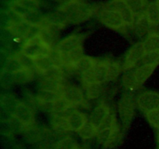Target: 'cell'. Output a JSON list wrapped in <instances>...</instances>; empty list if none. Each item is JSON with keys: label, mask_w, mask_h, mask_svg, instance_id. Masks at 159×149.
<instances>
[{"label": "cell", "mask_w": 159, "mask_h": 149, "mask_svg": "<svg viewBox=\"0 0 159 149\" xmlns=\"http://www.w3.org/2000/svg\"><path fill=\"white\" fill-rule=\"evenodd\" d=\"M144 14L152 27L159 26V9L156 2H151L148 5Z\"/></svg>", "instance_id": "obj_26"}, {"label": "cell", "mask_w": 159, "mask_h": 149, "mask_svg": "<svg viewBox=\"0 0 159 149\" xmlns=\"http://www.w3.org/2000/svg\"><path fill=\"white\" fill-rule=\"evenodd\" d=\"M78 133L82 139L88 140L97 136L98 129L89 119Z\"/></svg>", "instance_id": "obj_28"}, {"label": "cell", "mask_w": 159, "mask_h": 149, "mask_svg": "<svg viewBox=\"0 0 159 149\" xmlns=\"http://www.w3.org/2000/svg\"><path fill=\"white\" fill-rule=\"evenodd\" d=\"M157 66L158 65H144L138 67L134 70H133L134 74L137 81L139 82L141 86L150 78V76L153 74L154 71L157 68Z\"/></svg>", "instance_id": "obj_17"}, {"label": "cell", "mask_w": 159, "mask_h": 149, "mask_svg": "<svg viewBox=\"0 0 159 149\" xmlns=\"http://www.w3.org/2000/svg\"><path fill=\"white\" fill-rule=\"evenodd\" d=\"M58 9L66 13L69 23L73 24L83 23L89 20L95 12H97L94 6L87 3L84 0H77L69 5L59 7Z\"/></svg>", "instance_id": "obj_1"}, {"label": "cell", "mask_w": 159, "mask_h": 149, "mask_svg": "<svg viewBox=\"0 0 159 149\" xmlns=\"http://www.w3.org/2000/svg\"><path fill=\"white\" fill-rule=\"evenodd\" d=\"M61 95L74 107L82 105L85 101V97L82 89L75 85L66 86Z\"/></svg>", "instance_id": "obj_12"}, {"label": "cell", "mask_w": 159, "mask_h": 149, "mask_svg": "<svg viewBox=\"0 0 159 149\" xmlns=\"http://www.w3.org/2000/svg\"><path fill=\"white\" fill-rule=\"evenodd\" d=\"M54 66L57 65L51 54L34 60V70L40 74H43Z\"/></svg>", "instance_id": "obj_19"}, {"label": "cell", "mask_w": 159, "mask_h": 149, "mask_svg": "<svg viewBox=\"0 0 159 149\" xmlns=\"http://www.w3.org/2000/svg\"><path fill=\"white\" fill-rule=\"evenodd\" d=\"M87 97L89 99H95L99 97L102 93V84L95 83L89 85H84Z\"/></svg>", "instance_id": "obj_31"}, {"label": "cell", "mask_w": 159, "mask_h": 149, "mask_svg": "<svg viewBox=\"0 0 159 149\" xmlns=\"http://www.w3.org/2000/svg\"><path fill=\"white\" fill-rule=\"evenodd\" d=\"M23 68H23V65H21L20 61H19L15 56H12V57H10V58L6 61V71L9 73V74H13V73L16 72V71H20V70H22Z\"/></svg>", "instance_id": "obj_32"}, {"label": "cell", "mask_w": 159, "mask_h": 149, "mask_svg": "<svg viewBox=\"0 0 159 149\" xmlns=\"http://www.w3.org/2000/svg\"><path fill=\"white\" fill-rule=\"evenodd\" d=\"M53 50L54 49L50 47L38 34L35 37L25 41L21 51L34 60H37L40 57L51 55Z\"/></svg>", "instance_id": "obj_2"}, {"label": "cell", "mask_w": 159, "mask_h": 149, "mask_svg": "<svg viewBox=\"0 0 159 149\" xmlns=\"http://www.w3.org/2000/svg\"><path fill=\"white\" fill-rule=\"evenodd\" d=\"M111 113L109 106L106 103H101L96 107L92 112L89 120L96 126V128H99L102 124L106 118Z\"/></svg>", "instance_id": "obj_14"}, {"label": "cell", "mask_w": 159, "mask_h": 149, "mask_svg": "<svg viewBox=\"0 0 159 149\" xmlns=\"http://www.w3.org/2000/svg\"><path fill=\"white\" fill-rule=\"evenodd\" d=\"M72 107L74 106L68 100H66L65 98L61 96L60 98H58L51 105V110L52 112H54V114L61 115L65 113V112H66L67 110H69V109L72 108Z\"/></svg>", "instance_id": "obj_29"}, {"label": "cell", "mask_w": 159, "mask_h": 149, "mask_svg": "<svg viewBox=\"0 0 159 149\" xmlns=\"http://www.w3.org/2000/svg\"><path fill=\"white\" fill-rule=\"evenodd\" d=\"M158 149H159V140H158Z\"/></svg>", "instance_id": "obj_40"}, {"label": "cell", "mask_w": 159, "mask_h": 149, "mask_svg": "<svg viewBox=\"0 0 159 149\" xmlns=\"http://www.w3.org/2000/svg\"><path fill=\"white\" fill-rule=\"evenodd\" d=\"M77 149H91V148H90L89 147H88V146H85V145L80 146V145H79V146H78Z\"/></svg>", "instance_id": "obj_37"}, {"label": "cell", "mask_w": 159, "mask_h": 149, "mask_svg": "<svg viewBox=\"0 0 159 149\" xmlns=\"http://www.w3.org/2000/svg\"><path fill=\"white\" fill-rule=\"evenodd\" d=\"M144 65H159V51H150L146 52L143 58L137 66L139 67Z\"/></svg>", "instance_id": "obj_30"}, {"label": "cell", "mask_w": 159, "mask_h": 149, "mask_svg": "<svg viewBox=\"0 0 159 149\" xmlns=\"http://www.w3.org/2000/svg\"><path fill=\"white\" fill-rule=\"evenodd\" d=\"M40 9L37 0H14L10 5V10L19 18L23 19Z\"/></svg>", "instance_id": "obj_7"}, {"label": "cell", "mask_w": 159, "mask_h": 149, "mask_svg": "<svg viewBox=\"0 0 159 149\" xmlns=\"http://www.w3.org/2000/svg\"><path fill=\"white\" fill-rule=\"evenodd\" d=\"M157 139L159 140V130H158V138H157Z\"/></svg>", "instance_id": "obj_39"}, {"label": "cell", "mask_w": 159, "mask_h": 149, "mask_svg": "<svg viewBox=\"0 0 159 149\" xmlns=\"http://www.w3.org/2000/svg\"><path fill=\"white\" fill-rule=\"evenodd\" d=\"M97 60L90 56L83 55L80 58V60L77 62V64L75 66L74 70L78 71L81 73V74L86 71H90L93 68L95 64L96 63Z\"/></svg>", "instance_id": "obj_25"}, {"label": "cell", "mask_w": 159, "mask_h": 149, "mask_svg": "<svg viewBox=\"0 0 159 149\" xmlns=\"http://www.w3.org/2000/svg\"><path fill=\"white\" fill-rule=\"evenodd\" d=\"M103 6L118 11L122 16L123 20L127 26H134L136 21V16L127 6L125 0H111L106 3Z\"/></svg>", "instance_id": "obj_11"}, {"label": "cell", "mask_w": 159, "mask_h": 149, "mask_svg": "<svg viewBox=\"0 0 159 149\" xmlns=\"http://www.w3.org/2000/svg\"><path fill=\"white\" fill-rule=\"evenodd\" d=\"M137 99L132 92L125 93L119 102V113L124 127L128 128L135 113Z\"/></svg>", "instance_id": "obj_4"}, {"label": "cell", "mask_w": 159, "mask_h": 149, "mask_svg": "<svg viewBox=\"0 0 159 149\" xmlns=\"http://www.w3.org/2000/svg\"><path fill=\"white\" fill-rule=\"evenodd\" d=\"M85 38H86V35L72 34L57 43V46L54 47V50L61 54H67L78 48L82 47Z\"/></svg>", "instance_id": "obj_9"}, {"label": "cell", "mask_w": 159, "mask_h": 149, "mask_svg": "<svg viewBox=\"0 0 159 149\" xmlns=\"http://www.w3.org/2000/svg\"><path fill=\"white\" fill-rule=\"evenodd\" d=\"M145 54L146 51L143 41L133 45L130 48L125 57L124 66H123L124 71H129V70H131L132 68L136 67Z\"/></svg>", "instance_id": "obj_10"}, {"label": "cell", "mask_w": 159, "mask_h": 149, "mask_svg": "<svg viewBox=\"0 0 159 149\" xmlns=\"http://www.w3.org/2000/svg\"><path fill=\"white\" fill-rule=\"evenodd\" d=\"M145 116L151 125L159 130V109L145 113Z\"/></svg>", "instance_id": "obj_35"}, {"label": "cell", "mask_w": 159, "mask_h": 149, "mask_svg": "<svg viewBox=\"0 0 159 149\" xmlns=\"http://www.w3.org/2000/svg\"><path fill=\"white\" fill-rule=\"evenodd\" d=\"M16 57L20 61L21 65L24 68H27V69L34 70V60L27 56L26 54H23L22 51L17 53L15 55ZM35 71V70H34Z\"/></svg>", "instance_id": "obj_34"}, {"label": "cell", "mask_w": 159, "mask_h": 149, "mask_svg": "<svg viewBox=\"0 0 159 149\" xmlns=\"http://www.w3.org/2000/svg\"><path fill=\"white\" fill-rule=\"evenodd\" d=\"M123 85L129 92H134L141 88V85L137 81L132 70L127 71V73L123 77Z\"/></svg>", "instance_id": "obj_27"}, {"label": "cell", "mask_w": 159, "mask_h": 149, "mask_svg": "<svg viewBox=\"0 0 159 149\" xmlns=\"http://www.w3.org/2000/svg\"><path fill=\"white\" fill-rule=\"evenodd\" d=\"M8 29L14 37L25 41L35 37L40 33V27L34 26L20 18L11 20L9 23Z\"/></svg>", "instance_id": "obj_3"}, {"label": "cell", "mask_w": 159, "mask_h": 149, "mask_svg": "<svg viewBox=\"0 0 159 149\" xmlns=\"http://www.w3.org/2000/svg\"><path fill=\"white\" fill-rule=\"evenodd\" d=\"M125 1L136 18L141 16L145 13L147 6L149 4L148 0H125Z\"/></svg>", "instance_id": "obj_22"}, {"label": "cell", "mask_w": 159, "mask_h": 149, "mask_svg": "<svg viewBox=\"0 0 159 149\" xmlns=\"http://www.w3.org/2000/svg\"><path fill=\"white\" fill-rule=\"evenodd\" d=\"M58 29L51 26L49 24H45L42 26L40 29L39 34L42 37L43 40L49 45L51 47H54V46H57V40L58 39Z\"/></svg>", "instance_id": "obj_15"}, {"label": "cell", "mask_w": 159, "mask_h": 149, "mask_svg": "<svg viewBox=\"0 0 159 149\" xmlns=\"http://www.w3.org/2000/svg\"><path fill=\"white\" fill-rule=\"evenodd\" d=\"M146 52L159 51V32L152 31L143 41Z\"/></svg>", "instance_id": "obj_24"}, {"label": "cell", "mask_w": 159, "mask_h": 149, "mask_svg": "<svg viewBox=\"0 0 159 149\" xmlns=\"http://www.w3.org/2000/svg\"><path fill=\"white\" fill-rule=\"evenodd\" d=\"M53 129L57 133H67L71 131L69 125H68V118L61 116V115L54 114L51 120Z\"/></svg>", "instance_id": "obj_21"}, {"label": "cell", "mask_w": 159, "mask_h": 149, "mask_svg": "<svg viewBox=\"0 0 159 149\" xmlns=\"http://www.w3.org/2000/svg\"><path fill=\"white\" fill-rule=\"evenodd\" d=\"M132 27L134 29L135 34L138 37H147L152 32L151 29H152V26L148 20L145 14H144L141 16L136 18V21H135L134 24Z\"/></svg>", "instance_id": "obj_16"}, {"label": "cell", "mask_w": 159, "mask_h": 149, "mask_svg": "<svg viewBox=\"0 0 159 149\" xmlns=\"http://www.w3.org/2000/svg\"><path fill=\"white\" fill-rule=\"evenodd\" d=\"M12 117L16 120L23 127L30 126L35 123V114L29 105L23 102H18L12 111Z\"/></svg>", "instance_id": "obj_6"}, {"label": "cell", "mask_w": 159, "mask_h": 149, "mask_svg": "<svg viewBox=\"0 0 159 149\" xmlns=\"http://www.w3.org/2000/svg\"><path fill=\"white\" fill-rule=\"evenodd\" d=\"M88 120L85 115L83 113L78 110H75L68 117V125L71 131L79 132L81 130L85 122Z\"/></svg>", "instance_id": "obj_18"}, {"label": "cell", "mask_w": 159, "mask_h": 149, "mask_svg": "<svg viewBox=\"0 0 159 149\" xmlns=\"http://www.w3.org/2000/svg\"><path fill=\"white\" fill-rule=\"evenodd\" d=\"M79 144L71 137L62 138L56 144L55 149H77Z\"/></svg>", "instance_id": "obj_33"}, {"label": "cell", "mask_w": 159, "mask_h": 149, "mask_svg": "<svg viewBox=\"0 0 159 149\" xmlns=\"http://www.w3.org/2000/svg\"><path fill=\"white\" fill-rule=\"evenodd\" d=\"M34 70L23 68L12 74V82L17 84H25L31 82L34 79Z\"/></svg>", "instance_id": "obj_23"}, {"label": "cell", "mask_w": 159, "mask_h": 149, "mask_svg": "<svg viewBox=\"0 0 159 149\" xmlns=\"http://www.w3.org/2000/svg\"><path fill=\"white\" fill-rule=\"evenodd\" d=\"M138 108L147 113L159 109V93L155 91H145L141 93L137 98Z\"/></svg>", "instance_id": "obj_8"}, {"label": "cell", "mask_w": 159, "mask_h": 149, "mask_svg": "<svg viewBox=\"0 0 159 149\" xmlns=\"http://www.w3.org/2000/svg\"><path fill=\"white\" fill-rule=\"evenodd\" d=\"M116 124H117L116 116L114 113L111 112V113H110V115L106 118L105 120L102 122V124H101L100 127L98 128V131L101 130H103V129H107V128H110V127H114Z\"/></svg>", "instance_id": "obj_36"}, {"label": "cell", "mask_w": 159, "mask_h": 149, "mask_svg": "<svg viewBox=\"0 0 159 149\" xmlns=\"http://www.w3.org/2000/svg\"><path fill=\"white\" fill-rule=\"evenodd\" d=\"M45 17H46V22L48 24L58 29L65 27L68 24H70L66 13L61 9H57L55 12L48 14Z\"/></svg>", "instance_id": "obj_13"}, {"label": "cell", "mask_w": 159, "mask_h": 149, "mask_svg": "<svg viewBox=\"0 0 159 149\" xmlns=\"http://www.w3.org/2000/svg\"><path fill=\"white\" fill-rule=\"evenodd\" d=\"M98 20L107 27L114 30H121L127 27V25L124 23L118 11L115 9L102 6L100 10L97 11Z\"/></svg>", "instance_id": "obj_5"}, {"label": "cell", "mask_w": 159, "mask_h": 149, "mask_svg": "<svg viewBox=\"0 0 159 149\" xmlns=\"http://www.w3.org/2000/svg\"><path fill=\"white\" fill-rule=\"evenodd\" d=\"M155 2H156L157 6H158V9H159V0H155Z\"/></svg>", "instance_id": "obj_38"}, {"label": "cell", "mask_w": 159, "mask_h": 149, "mask_svg": "<svg viewBox=\"0 0 159 149\" xmlns=\"http://www.w3.org/2000/svg\"><path fill=\"white\" fill-rule=\"evenodd\" d=\"M60 93L54 91H51V90L46 89H40L38 92L37 96V99L38 102L41 105L48 106L52 105L58 98L61 97Z\"/></svg>", "instance_id": "obj_20"}]
</instances>
